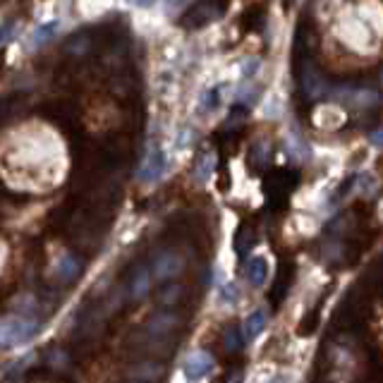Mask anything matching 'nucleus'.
Here are the masks:
<instances>
[{"label":"nucleus","instance_id":"9","mask_svg":"<svg viewBox=\"0 0 383 383\" xmlns=\"http://www.w3.org/2000/svg\"><path fill=\"white\" fill-rule=\"evenodd\" d=\"M218 101H220V94H218V86H213L211 91H206V96L201 98V108H208V110H213L218 106Z\"/></svg>","mask_w":383,"mask_h":383},{"label":"nucleus","instance_id":"6","mask_svg":"<svg viewBox=\"0 0 383 383\" xmlns=\"http://www.w3.org/2000/svg\"><path fill=\"white\" fill-rule=\"evenodd\" d=\"M180 271V259L175 257V254H163L159 261H156V266H154V274L156 278H168V276H175Z\"/></svg>","mask_w":383,"mask_h":383},{"label":"nucleus","instance_id":"2","mask_svg":"<svg viewBox=\"0 0 383 383\" xmlns=\"http://www.w3.org/2000/svg\"><path fill=\"white\" fill-rule=\"evenodd\" d=\"M168 173V159H166V151L161 149L159 142H154L144 156V163H142V170H139V177L142 182H156L161 180Z\"/></svg>","mask_w":383,"mask_h":383},{"label":"nucleus","instance_id":"11","mask_svg":"<svg viewBox=\"0 0 383 383\" xmlns=\"http://www.w3.org/2000/svg\"><path fill=\"white\" fill-rule=\"evenodd\" d=\"M266 383H288V379H285V376H274V379L266 381Z\"/></svg>","mask_w":383,"mask_h":383},{"label":"nucleus","instance_id":"3","mask_svg":"<svg viewBox=\"0 0 383 383\" xmlns=\"http://www.w3.org/2000/svg\"><path fill=\"white\" fill-rule=\"evenodd\" d=\"M213 367H216V364H213V357L204 350H196L187 357L182 371H184V379L187 381H201L211 374Z\"/></svg>","mask_w":383,"mask_h":383},{"label":"nucleus","instance_id":"8","mask_svg":"<svg viewBox=\"0 0 383 383\" xmlns=\"http://www.w3.org/2000/svg\"><path fill=\"white\" fill-rule=\"evenodd\" d=\"M237 297H240V293H237L235 283H225V285L218 290V300L223 302V304H235Z\"/></svg>","mask_w":383,"mask_h":383},{"label":"nucleus","instance_id":"7","mask_svg":"<svg viewBox=\"0 0 383 383\" xmlns=\"http://www.w3.org/2000/svg\"><path fill=\"white\" fill-rule=\"evenodd\" d=\"M55 32H58V20H51V22H46V25H41L34 32V46H43V43H48L51 39L55 36Z\"/></svg>","mask_w":383,"mask_h":383},{"label":"nucleus","instance_id":"5","mask_svg":"<svg viewBox=\"0 0 383 383\" xmlns=\"http://www.w3.org/2000/svg\"><path fill=\"white\" fill-rule=\"evenodd\" d=\"M264 326H266V314H264V311H261V309L252 311V314L247 316L245 326H242V340L252 342L261 333V330H264Z\"/></svg>","mask_w":383,"mask_h":383},{"label":"nucleus","instance_id":"4","mask_svg":"<svg viewBox=\"0 0 383 383\" xmlns=\"http://www.w3.org/2000/svg\"><path fill=\"white\" fill-rule=\"evenodd\" d=\"M266 276H269V261L266 257H252L245 266V278L252 283L254 288H261L266 283Z\"/></svg>","mask_w":383,"mask_h":383},{"label":"nucleus","instance_id":"10","mask_svg":"<svg viewBox=\"0 0 383 383\" xmlns=\"http://www.w3.org/2000/svg\"><path fill=\"white\" fill-rule=\"evenodd\" d=\"M371 144H374V147H379V149H383V125L374 132V135H371Z\"/></svg>","mask_w":383,"mask_h":383},{"label":"nucleus","instance_id":"1","mask_svg":"<svg viewBox=\"0 0 383 383\" xmlns=\"http://www.w3.org/2000/svg\"><path fill=\"white\" fill-rule=\"evenodd\" d=\"M41 323L36 318H27V316H5L3 318V350L17 347L22 342H29L34 335L39 333Z\"/></svg>","mask_w":383,"mask_h":383}]
</instances>
